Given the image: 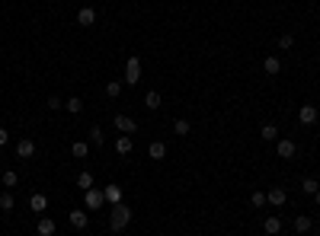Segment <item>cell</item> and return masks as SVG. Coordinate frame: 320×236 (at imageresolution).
Listing matches in <instances>:
<instances>
[{
  "label": "cell",
  "mask_w": 320,
  "mask_h": 236,
  "mask_svg": "<svg viewBox=\"0 0 320 236\" xmlns=\"http://www.w3.org/2000/svg\"><path fill=\"white\" fill-rule=\"evenodd\" d=\"M0 182H3V188H6V192H13V188L19 185V176H16V169H3V176H0Z\"/></svg>",
  "instance_id": "obj_16"
},
{
  "label": "cell",
  "mask_w": 320,
  "mask_h": 236,
  "mask_svg": "<svg viewBox=\"0 0 320 236\" xmlns=\"http://www.w3.org/2000/svg\"><path fill=\"white\" fill-rule=\"evenodd\" d=\"M263 236H266V233H263Z\"/></svg>",
  "instance_id": "obj_35"
},
{
  "label": "cell",
  "mask_w": 320,
  "mask_h": 236,
  "mask_svg": "<svg viewBox=\"0 0 320 236\" xmlns=\"http://www.w3.org/2000/svg\"><path fill=\"white\" fill-rule=\"evenodd\" d=\"M291 45H295V38H291V35H282V38H278V48H282V51H288Z\"/></svg>",
  "instance_id": "obj_31"
},
{
  "label": "cell",
  "mask_w": 320,
  "mask_h": 236,
  "mask_svg": "<svg viewBox=\"0 0 320 236\" xmlns=\"http://www.w3.org/2000/svg\"><path fill=\"white\" fill-rule=\"evenodd\" d=\"M67 220H71V227H74V230H87V224H90L87 211H80V207H74V211L67 214Z\"/></svg>",
  "instance_id": "obj_6"
},
{
  "label": "cell",
  "mask_w": 320,
  "mask_h": 236,
  "mask_svg": "<svg viewBox=\"0 0 320 236\" xmlns=\"http://www.w3.org/2000/svg\"><path fill=\"white\" fill-rule=\"evenodd\" d=\"M77 188H80V192L93 188V172H80V176H77Z\"/></svg>",
  "instance_id": "obj_25"
},
{
  "label": "cell",
  "mask_w": 320,
  "mask_h": 236,
  "mask_svg": "<svg viewBox=\"0 0 320 236\" xmlns=\"http://www.w3.org/2000/svg\"><path fill=\"white\" fill-rule=\"evenodd\" d=\"M275 153L282 160H291L298 153V144H295V140H275Z\"/></svg>",
  "instance_id": "obj_7"
},
{
  "label": "cell",
  "mask_w": 320,
  "mask_h": 236,
  "mask_svg": "<svg viewBox=\"0 0 320 236\" xmlns=\"http://www.w3.org/2000/svg\"><path fill=\"white\" fill-rule=\"evenodd\" d=\"M173 131L180 134V137H186V134L192 131V121H189V118H176V121H173Z\"/></svg>",
  "instance_id": "obj_21"
},
{
  "label": "cell",
  "mask_w": 320,
  "mask_h": 236,
  "mask_svg": "<svg viewBox=\"0 0 320 236\" xmlns=\"http://www.w3.org/2000/svg\"><path fill=\"white\" fill-rule=\"evenodd\" d=\"M84 201H87V207H90V211H99V207L106 204V195H103V188H87L84 192Z\"/></svg>",
  "instance_id": "obj_3"
},
{
  "label": "cell",
  "mask_w": 320,
  "mask_h": 236,
  "mask_svg": "<svg viewBox=\"0 0 320 236\" xmlns=\"http://www.w3.org/2000/svg\"><path fill=\"white\" fill-rule=\"evenodd\" d=\"M160 102H163V96H160L157 90H151V93H147V96H144V105H147V109H151V112H157V109H160Z\"/></svg>",
  "instance_id": "obj_19"
},
{
  "label": "cell",
  "mask_w": 320,
  "mask_h": 236,
  "mask_svg": "<svg viewBox=\"0 0 320 236\" xmlns=\"http://www.w3.org/2000/svg\"><path fill=\"white\" fill-rule=\"evenodd\" d=\"M90 144H106V134H103V128H99V125L90 128Z\"/></svg>",
  "instance_id": "obj_27"
},
{
  "label": "cell",
  "mask_w": 320,
  "mask_h": 236,
  "mask_svg": "<svg viewBox=\"0 0 320 236\" xmlns=\"http://www.w3.org/2000/svg\"><path fill=\"white\" fill-rule=\"evenodd\" d=\"M13 204H16V198L3 188V195H0V211H13Z\"/></svg>",
  "instance_id": "obj_26"
},
{
  "label": "cell",
  "mask_w": 320,
  "mask_h": 236,
  "mask_svg": "<svg viewBox=\"0 0 320 236\" xmlns=\"http://www.w3.org/2000/svg\"><path fill=\"white\" fill-rule=\"evenodd\" d=\"M260 134H263V140H278V128L272 125V121H266V125L260 128Z\"/></svg>",
  "instance_id": "obj_23"
},
{
  "label": "cell",
  "mask_w": 320,
  "mask_h": 236,
  "mask_svg": "<svg viewBox=\"0 0 320 236\" xmlns=\"http://www.w3.org/2000/svg\"><path fill=\"white\" fill-rule=\"evenodd\" d=\"M48 109H61V99L58 96H48Z\"/></svg>",
  "instance_id": "obj_33"
},
{
  "label": "cell",
  "mask_w": 320,
  "mask_h": 236,
  "mask_svg": "<svg viewBox=\"0 0 320 236\" xmlns=\"http://www.w3.org/2000/svg\"><path fill=\"white\" fill-rule=\"evenodd\" d=\"M77 23L80 26H93L96 23V10H93V6H80L77 10Z\"/></svg>",
  "instance_id": "obj_12"
},
{
  "label": "cell",
  "mask_w": 320,
  "mask_h": 236,
  "mask_svg": "<svg viewBox=\"0 0 320 236\" xmlns=\"http://www.w3.org/2000/svg\"><path fill=\"white\" fill-rule=\"evenodd\" d=\"M106 93H109V99H115V96H122V83L119 80H112V83L106 86Z\"/></svg>",
  "instance_id": "obj_29"
},
{
  "label": "cell",
  "mask_w": 320,
  "mask_h": 236,
  "mask_svg": "<svg viewBox=\"0 0 320 236\" xmlns=\"http://www.w3.org/2000/svg\"><path fill=\"white\" fill-rule=\"evenodd\" d=\"M138 80H141V58L138 55H132V58H128L125 61V83H138Z\"/></svg>",
  "instance_id": "obj_2"
},
{
  "label": "cell",
  "mask_w": 320,
  "mask_h": 236,
  "mask_svg": "<svg viewBox=\"0 0 320 236\" xmlns=\"http://www.w3.org/2000/svg\"><path fill=\"white\" fill-rule=\"evenodd\" d=\"M266 201H269V204H275V207H282L285 201H288V192H285V188H269Z\"/></svg>",
  "instance_id": "obj_10"
},
{
  "label": "cell",
  "mask_w": 320,
  "mask_h": 236,
  "mask_svg": "<svg viewBox=\"0 0 320 236\" xmlns=\"http://www.w3.org/2000/svg\"><path fill=\"white\" fill-rule=\"evenodd\" d=\"M112 121H115V128H119L122 134H135V131H138V121L128 118V115H115Z\"/></svg>",
  "instance_id": "obj_8"
},
{
  "label": "cell",
  "mask_w": 320,
  "mask_h": 236,
  "mask_svg": "<svg viewBox=\"0 0 320 236\" xmlns=\"http://www.w3.org/2000/svg\"><path fill=\"white\" fill-rule=\"evenodd\" d=\"M301 188H304V195H317L320 182H317V179H301Z\"/></svg>",
  "instance_id": "obj_28"
},
{
  "label": "cell",
  "mask_w": 320,
  "mask_h": 236,
  "mask_svg": "<svg viewBox=\"0 0 320 236\" xmlns=\"http://www.w3.org/2000/svg\"><path fill=\"white\" fill-rule=\"evenodd\" d=\"M87 153H90V144H87V140H77V144H71V157L84 160Z\"/></svg>",
  "instance_id": "obj_22"
},
{
  "label": "cell",
  "mask_w": 320,
  "mask_h": 236,
  "mask_svg": "<svg viewBox=\"0 0 320 236\" xmlns=\"http://www.w3.org/2000/svg\"><path fill=\"white\" fill-rule=\"evenodd\" d=\"M10 144V131H6V128H0V147H6Z\"/></svg>",
  "instance_id": "obj_32"
},
{
  "label": "cell",
  "mask_w": 320,
  "mask_h": 236,
  "mask_svg": "<svg viewBox=\"0 0 320 236\" xmlns=\"http://www.w3.org/2000/svg\"><path fill=\"white\" fill-rule=\"evenodd\" d=\"M263 70L269 73V77H275L278 70H282V61H278L275 55H269V58H263Z\"/></svg>",
  "instance_id": "obj_15"
},
{
  "label": "cell",
  "mask_w": 320,
  "mask_h": 236,
  "mask_svg": "<svg viewBox=\"0 0 320 236\" xmlns=\"http://www.w3.org/2000/svg\"><path fill=\"white\" fill-rule=\"evenodd\" d=\"M311 227H314V220H311V217H295V230L298 233H311Z\"/></svg>",
  "instance_id": "obj_24"
},
{
  "label": "cell",
  "mask_w": 320,
  "mask_h": 236,
  "mask_svg": "<svg viewBox=\"0 0 320 236\" xmlns=\"http://www.w3.org/2000/svg\"><path fill=\"white\" fill-rule=\"evenodd\" d=\"M64 109L71 112V115H80V112H84V99H80V96H71V99L64 102Z\"/></svg>",
  "instance_id": "obj_20"
},
{
  "label": "cell",
  "mask_w": 320,
  "mask_h": 236,
  "mask_svg": "<svg viewBox=\"0 0 320 236\" xmlns=\"http://www.w3.org/2000/svg\"><path fill=\"white\" fill-rule=\"evenodd\" d=\"M39 236H54V220L39 214Z\"/></svg>",
  "instance_id": "obj_17"
},
{
  "label": "cell",
  "mask_w": 320,
  "mask_h": 236,
  "mask_svg": "<svg viewBox=\"0 0 320 236\" xmlns=\"http://www.w3.org/2000/svg\"><path fill=\"white\" fill-rule=\"evenodd\" d=\"M115 153H119V157H128V153H132V147H135V140H132V134H119V137H115Z\"/></svg>",
  "instance_id": "obj_5"
},
{
  "label": "cell",
  "mask_w": 320,
  "mask_h": 236,
  "mask_svg": "<svg viewBox=\"0 0 320 236\" xmlns=\"http://www.w3.org/2000/svg\"><path fill=\"white\" fill-rule=\"evenodd\" d=\"M250 204H253V207H263V204H266V195H263V192H253V195H250Z\"/></svg>",
  "instance_id": "obj_30"
},
{
  "label": "cell",
  "mask_w": 320,
  "mask_h": 236,
  "mask_svg": "<svg viewBox=\"0 0 320 236\" xmlns=\"http://www.w3.org/2000/svg\"><path fill=\"white\" fill-rule=\"evenodd\" d=\"M147 157L151 160H163L167 157V144H163V140H154V144L147 147Z\"/></svg>",
  "instance_id": "obj_18"
},
{
  "label": "cell",
  "mask_w": 320,
  "mask_h": 236,
  "mask_svg": "<svg viewBox=\"0 0 320 236\" xmlns=\"http://www.w3.org/2000/svg\"><path fill=\"white\" fill-rule=\"evenodd\" d=\"M103 195H106V204L112 207V204H122V195H125V192H122L119 182H109V185L103 188Z\"/></svg>",
  "instance_id": "obj_4"
},
{
  "label": "cell",
  "mask_w": 320,
  "mask_h": 236,
  "mask_svg": "<svg viewBox=\"0 0 320 236\" xmlns=\"http://www.w3.org/2000/svg\"><path fill=\"white\" fill-rule=\"evenodd\" d=\"M263 233H266V236L282 233V217H266V220H263Z\"/></svg>",
  "instance_id": "obj_13"
},
{
  "label": "cell",
  "mask_w": 320,
  "mask_h": 236,
  "mask_svg": "<svg viewBox=\"0 0 320 236\" xmlns=\"http://www.w3.org/2000/svg\"><path fill=\"white\" fill-rule=\"evenodd\" d=\"M314 201H317V204H320V188H317V195H314Z\"/></svg>",
  "instance_id": "obj_34"
},
{
  "label": "cell",
  "mask_w": 320,
  "mask_h": 236,
  "mask_svg": "<svg viewBox=\"0 0 320 236\" xmlns=\"http://www.w3.org/2000/svg\"><path fill=\"white\" fill-rule=\"evenodd\" d=\"M132 217H135V211L122 201V204H112L109 207V230L112 233H122L128 224H132Z\"/></svg>",
  "instance_id": "obj_1"
},
{
  "label": "cell",
  "mask_w": 320,
  "mask_h": 236,
  "mask_svg": "<svg viewBox=\"0 0 320 236\" xmlns=\"http://www.w3.org/2000/svg\"><path fill=\"white\" fill-rule=\"evenodd\" d=\"M29 211L32 214H45L48 211V198H45V195H29Z\"/></svg>",
  "instance_id": "obj_9"
},
{
  "label": "cell",
  "mask_w": 320,
  "mask_h": 236,
  "mask_svg": "<svg viewBox=\"0 0 320 236\" xmlns=\"http://www.w3.org/2000/svg\"><path fill=\"white\" fill-rule=\"evenodd\" d=\"M16 157H19V160H29V157H36V144H32L29 137H26V140H19V144H16Z\"/></svg>",
  "instance_id": "obj_11"
},
{
  "label": "cell",
  "mask_w": 320,
  "mask_h": 236,
  "mask_svg": "<svg viewBox=\"0 0 320 236\" xmlns=\"http://www.w3.org/2000/svg\"><path fill=\"white\" fill-rule=\"evenodd\" d=\"M298 121H301V125H314V121H317V109H314V105H301Z\"/></svg>",
  "instance_id": "obj_14"
}]
</instances>
